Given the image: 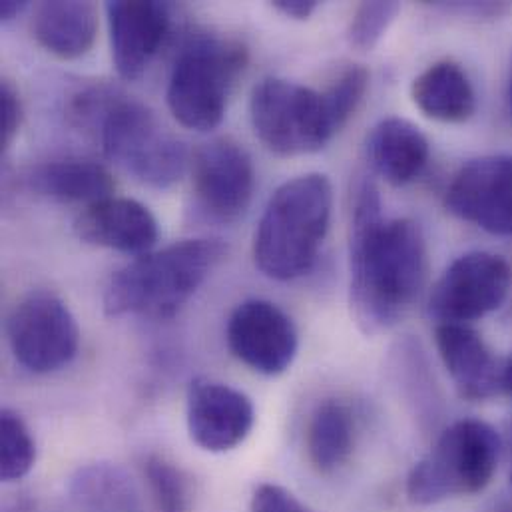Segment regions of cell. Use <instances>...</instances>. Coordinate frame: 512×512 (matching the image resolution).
Returning <instances> with one entry per match:
<instances>
[{
    "instance_id": "cell-22",
    "label": "cell",
    "mask_w": 512,
    "mask_h": 512,
    "mask_svg": "<svg viewBox=\"0 0 512 512\" xmlns=\"http://www.w3.org/2000/svg\"><path fill=\"white\" fill-rule=\"evenodd\" d=\"M355 447V419L347 405L327 399L315 407L307 423L305 449L309 463L319 473L341 469Z\"/></svg>"
},
{
    "instance_id": "cell-17",
    "label": "cell",
    "mask_w": 512,
    "mask_h": 512,
    "mask_svg": "<svg viewBox=\"0 0 512 512\" xmlns=\"http://www.w3.org/2000/svg\"><path fill=\"white\" fill-rule=\"evenodd\" d=\"M365 156L371 170L391 186H407L429 162V140L405 118H385L369 132Z\"/></svg>"
},
{
    "instance_id": "cell-25",
    "label": "cell",
    "mask_w": 512,
    "mask_h": 512,
    "mask_svg": "<svg viewBox=\"0 0 512 512\" xmlns=\"http://www.w3.org/2000/svg\"><path fill=\"white\" fill-rule=\"evenodd\" d=\"M369 88V72L363 66H349L337 80H333L325 90V104L329 110V116L341 132L347 122L355 116L359 110L365 94Z\"/></svg>"
},
{
    "instance_id": "cell-12",
    "label": "cell",
    "mask_w": 512,
    "mask_h": 512,
    "mask_svg": "<svg viewBox=\"0 0 512 512\" xmlns=\"http://www.w3.org/2000/svg\"><path fill=\"white\" fill-rule=\"evenodd\" d=\"M445 210L493 236H512V156H483L463 166Z\"/></svg>"
},
{
    "instance_id": "cell-5",
    "label": "cell",
    "mask_w": 512,
    "mask_h": 512,
    "mask_svg": "<svg viewBox=\"0 0 512 512\" xmlns=\"http://www.w3.org/2000/svg\"><path fill=\"white\" fill-rule=\"evenodd\" d=\"M501 437L481 419L449 425L407 477V499L431 507L485 491L499 465Z\"/></svg>"
},
{
    "instance_id": "cell-2",
    "label": "cell",
    "mask_w": 512,
    "mask_h": 512,
    "mask_svg": "<svg viewBox=\"0 0 512 512\" xmlns=\"http://www.w3.org/2000/svg\"><path fill=\"white\" fill-rule=\"evenodd\" d=\"M226 254L224 242L198 238L138 256L108 279L102 297L104 311L110 317L172 319Z\"/></svg>"
},
{
    "instance_id": "cell-18",
    "label": "cell",
    "mask_w": 512,
    "mask_h": 512,
    "mask_svg": "<svg viewBox=\"0 0 512 512\" xmlns=\"http://www.w3.org/2000/svg\"><path fill=\"white\" fill-rule=\"evenodd\" d=\"M98 32V12L92 2L52 0L42 2L32 18L36 42L50 54L74 60L92 48Z\"/></svg>"
},
{
    "instance_id": "cell-4",
    "label": "cell",
    "mask_w": 512,
    "mask_h": 512,
    "mask_svg": "<svg viewBox=\"0 0 512 512\" xmlns=\"http://www.w3.org/2000/svg\"><path fill=\"white\" fill-rule=\"evenodd\" d=\"M246 64L248 48L240 40L192 36L180 50L168 82L166 98L174 118L198 132L218 128Z\"/></svg>"
},
{
    "instance_id": "cell-26",
    "label": "cell",
    "mask_w": 512,
    "mask_h": 512,
    "mask_svg": "<svg viewBox=\"0 0 512 512\" xmlns=\"http://www.w3.org/2000/svg\"><path fill=\"white\" fill-rule=\"evenodd\" d=\"M399 10H401L399 2L375 0V2L359 4L347 28L349 44L361 52L373 50L381 42L389 26L393 24Z\"/></svg>"
},
{
    "instance_id": "cell-32",
    "label": "cell",
    "mask_w": 512,
    "mask_h": 512,
    "mask_svg": "<svg viewBox=\"0 0 512 512\" xmlns=\"http://www.w3.org/2000/svg\"><path fill=\"white\" fill-rule=\"evenodd\" d=\"M493 512H512V497L511 499H501V501L495 505Z\"/></svg>"
},
{
    "instance_id": "cell-31",
    "label": "cell",
    "mask_w": 512,
    "mask_h": 512,
    "mask_svg": "<svg viewBox=\"0 0 512 512\" xmlns=\"http://www.w3.org/2000/svg\"><path fill=\"white\" fill-rule=\"evenodd\" d=\"M503 391H507L512 397V353L503 363Z\"/></svg>"
},
{
    "instance_id": "cell-15",
    "label": "cell",
    "mask_w": 512,
    "mask_h": 512,
    "mask_svg": "<svg viewBox=\"0 0 512 512\" xmlns=\"http://www.w3.org/2000/svg\"><path fill=\"white\" fill-rule=\"evenodd\" d=\"M74 234L90 246L144 256L158 242V222L144 204L112 196L86 206L74 220Z\"/></svg>"
},
{
    "instance_id": "cell-13",
    "label": "cell",
    "mask_w": 512,
    "mask_h": 512,
    "mask_svg": "<svg viewBox=\"0 0 512 512\" xmlns=\"http://www.w3.org/2000/svg\"><path fill=\"white\" fill-rule=\"evenodd\" d=\"M186 421L190 439L202 451L228 453L250 437L256 409L240 389L212 379H196L188 389Z\"/></svg>"
},
{
    "instance_id": "cell-6",
    "label": "cell",
    "mask_w": 512,
    "mask_h": 512,
    "mask_svg": "<svg viewBox=\"0 0 512 512\" xmlns=\"http://www.w3.org/2000/svg\"><path fill=\"white\" fill-rule=\"evenodd\" d=\"M96 132L106 158L144 186L170 188L192 164L184 142L146 104L124 94L110 104Z\"/></svg>"
},
{
    "instance_id": "cell-11",
    "label": "cell",
    "mask_w": 512,
    "mask_h": 512,
    "mask_svg": "<svg viewBox=\"0 0 512 512\" xmlns=\"http://www.w3.org/2000/svg\"><path fill=\"white\" fill-rule=\"evenodd\" d=\"M226 341L240 363L265 377L283 375L299 351L293 319L267 299H246L232 311Z\"/></svg>"
},
{
    "instance_id": "cell-24",
    "label": "cell",
    "mask_w": 512,
    "mask_h": 512,
    "mask_svg": "<svg viewBox=\"0 0 512 512\" xmlns=\"http://www.w3.org/2000/svg\"><path fill=\"white\" fill-rule=\"evenodd\" d=\"M36 463V441L26 421L12 409L0 413V477L16 483L30 475Z\"/></svg>"
},
{
    "instance_id": "cell-1",
    "label": "cell",
    "mask_w": 512,
    "mask_h": 512,
    "mask_svg": "<svg viewBox=\"0 0 512 512\" xmlns=\"http://www.w3.org/2000/svg\"><path fill=\"white\" fill-rule=\"evenodd\" d=\"M429 271L427 242L413 220L383 218L381 196L369 176L351 194L349 305L365 335L393 329L413 309Z\"/></svg>"
},
{
    "instance_id": "cell-21",
    "label": "cell",
    "mask_w": 512,
    "mask_h": 512,
    "mask_svg": "<svg viewBox=\"0 0 512 512\" xmlns=\"http://www.w3.org/2000/svg\"><path fill=\"white\" fill-rule=\"evenodd\" d=\"M68 497L80 512H142L136 483L110 463L80 467L68 481Z\"/></svg>"
},
{
    "instance_id": "cell-14",
    "label": "cell",
    "mask_w": 512,
    "mask_h": 512,
    "mask_svg": "<svg viewBox=\"0 0 512 512\" xmlns=\"http://www.w3.org/2000/svg\"><path fill=\"white\" fill-rule=\"evenodd\" d=\"M112 60L124 80H138L170 30V4L120 0L106 4Z\"/></svg>"
},
{
    "instance_id": "cell-16",
    "label": "cell",
    "mask_w": 512,
    "mask_h": 512,
    "mask_svg": "<svg viewBox=\"0 0 512 512\" xmlns=\"http://www.w3.org/2000/svg\"><path fill=\"white\" fill-rule=\"evenodd\" d=\"M435 343L463 399L479 403L503 391V365L479 331L469 325H437Z\"/></svg>"
},
{
    "instance_id": "cell-9",
    "label": "cell",
    "mask_w": 512,
    "mask_h": 512,
    "mask_svg": "<svg viewBox=\"0 0 512 512\" xmlns=\"http://www.w3.org/2000/svg\"><path fill=\"white\" fill-rule=\"evenodd\" d=\"M511 265L489 252L457 257L431 289L427 313L437 325H469L497 311L509 297Z\"/></svg>"
},
{
    "instance_id": "cell-28",
    "label": "cell",
    "mask_w": 512,
    "mask_h": 512,
    "mask_svg": "<svg viewBox=\"0 0 512 512\" xmlns=\"http://www.w3.org/2000/svg\"><path fill=\"white\" fill-rule=\"evenodd\" d=\"M250 512H315L311 511L305 503H301L291 491L273 485L263 483L259 485L250 503Z\"/></svg>"
},
{
    "instance_id": "cell-8",
    "label": "cell",
    "mask_w": 512,
    "mask_h": 512,
    "mask_svg": "<svg viewBox=\"0 0 512 512\" xmlns=\"http://www.w3.org/2000/svg\"><path fill=\"white\" fill-rule=\"evenodd\" d=\"M14 359L34 375H48L72 363L80 329L68 305L50 291H32L16 303L6 321Z\"/></svg>"
},
{
    "instance_id": "cell-34",
    "label": "cell",
    "mask_w": 512,
    "mask_h": 512,
    "mask_svg": "<svg viewBox=\"0 0 512 512\" xmlns=\"http://www.w3.org/2000/svg\"><path fill=\"white\" fill-rule=\"evenodd\" d=\"M509 104H511V112H512V74H511V82H509Z\"/></svg>"
},
{
    "instance_id": "cell-10",
    "label": "cell",
    "mask_w": 512,
    "mask_h": 512,
    "mask_svg": "<svg viewBox=\"0 0 512 512\" xmlns=\"http://www.w3.org/2000/svg\"><path fill=\"white\" fill-rule=\"evenodd\" d=\"M190 166L196 204L206 218L234 224L248 212L256 172L244 146L230 138L210 140L194 152Z\"/></svg>"
},
{
    "instance_id": "cell-19",
    "label": "cell",
    "mask_w": 512,
    "mask_h": 512,
    "mask_svg": "<svg viewBox=\"0 0 512 512\" xmlns=\"http://www.w3.org/2000/svg\"><path fill=\"white\" fill-rule=\"evenodd\" d=\"M26 186L42 198L86 206L112 198L116 190L112 174L102 164L78 158L54 160L32 168L26 174Z\"/></svg>"
},
{
    "instance_id": "cell-3",
    "label": "cell",
    "mask_w": 512,
    "mask_h": 512,
    "mask_svg": "<svg viewBox=\"0 0 512 512\" xmlns=\"http://www.w3.org/2000/svg\"><path fill=\"white\" fill-rule=\"evenodd\" d=\"M333 188L323 174H305L279 186L257 224V269L275 281H291L315 265L327 238Z\"/></svg>"
},
{
    "instance_id": "cell-20",
    "label": "cell",
    "mask_w": 512,
    "mask_h": 512,
    "mask_svg": "<svg viewBox=\"0 0 512 512\" xmlns=\"http://www.w3.org/2000/svg\"><path fill=\"white\" fill-rule=\"evenodd\" d=\"M415 106L437 122L463 124L477 112V94L467 72L453 60H439L411 86Z\"/></svg>"
},
{
    "instance_id": "cell-7",
    "label": "cell",
    "mask_w": 512,
    "mask_h": 512,
    "mask_svg": "<svg viewBox=\"0 0 512 512\" xmlns=\"http://www.w3.org/2000/svg\"><path fill=\"white\" fill-rule=\"evenodd\" d=\"M250 114L259 142L285 158L315 154L337 134L323 92L281 78L257 84Z\"/></svg>"
},
{
    "instance_id": "cell-33",
    "label": "cell",
    "mask_w": 512,
    "mask_h": 512,
    "mask_svg": "<svg viewBox=\"0 0 512 512\" xmlns=\"http://www.w3.org/2000/svg\"><path fill=\"white\" fill-rule=\"evenodd\" d=\"M507 441H509V453H511V473H509V481H511V497H512V421L507 423Z\"/></svg>"
},
{
    "instance_id": "cell-30",
    "label": "cell",
    "mask_w": 512,
    "mask_h": 512,
    "mask_svg": "<svg viewBox=\"0 0 512 512\" xmlns=\"http://www.w3.org/2000/svg\"><path fill=\"white\" fill-rule=\"evenodd\" d=\"M24 8H26V2H14V0L0 2V20H2V22H10V20H14Z\"/></svg>"
},
{
    "instance_id": "cell-23",
    "label": "cell",
    "mask_w": 512,
    "mask_h": 512,
    "mask_svg": "<svg viewBox=\"0 0 512 512\" xmlns=\"http://www.w3.org/2000/svg\"><path fill=\"white\" fill-rule=\"evenodd\" d=\"M142 471L156 512H192L194 489L182 467L166 457L148 455Z\"/></svg>"
},
{
    "instance_id": "cell-27",
    "label": "cell",
    "mask_w": 512,
    "mask_h": 512,
    "mask_svg": "<svg viewBox=\"0 0 512 512\" xmlns=\"http://www.w3.org/2000/svg\"><path fill=\"white\" fill-rule=\"evenodd\" d=\"M22 100L10 80L0 82V150L6 152L22 126Z\"/></svg>"
},
{
    "instance_id": "cell-29",
    "label": "cell",
    "mask_w": 512,
    "mask_h": 512,
    "mask_svg": "<svg viewBox=\"0 0 512 512\" xmlns=\"http://www.w3.org/2000/svg\"><path fill=\"white\" fill-rule=\"evenodd\" d=\"M317 6H319L317 0H275L273 2V8L277 12L293 20H307L317 10Z\"/></svg>"
}]
</instances>
